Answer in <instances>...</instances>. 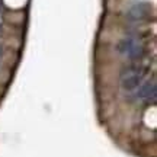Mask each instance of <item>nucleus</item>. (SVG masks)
<instances>
[{
	"label": "nucleus",
	"mask_w": 157,
	"mask_h": 157,
	"mask_svg": "<svg viewBox=\"0 0 157 157\" xmlns=\"http://www.w3.org/2000/svg\"><path fill=\"white\" fill-rule=\"evenodd\" d=\"M147 71L148 68L141 64H132L129 67H125L121 73V87L127 92L135 90L143 83V78Z\"/></svg>",
	"instance_id": "obj_1"
},
{
	"label": "nucleus",
	"mask_w": 157,
	"mask_h": 157,
	"mask_svg": "<svg viewBox=\"0 0 157 157\" xmlns=\"http://www.w3.org/2000/svg\"><path fill=\"white\" fill-rule=\"evenodd\" d=\"M153 13V6L148 2H140V3H135L128 9L127 12V17L131 22H143L150 19Z\"/></svg>",
	"instance_id": "obj_2"
},
{
	"label": "nucleus",
	"mask_w": 157,
	"mask_h": 157,
	"mask_svg": "<svg viewBox=\"0 0 157 157\" xmlns=\"http://www.w3.org/2000/svg\"><path fill=\"white\" fill-rule=\"evenodd\" d=\"M156 95H157L156 78H151V80H148V82L138 86L137 98H140V99H156Z\"/></svg>",
	"instance_id": "obj_3"
},
{
	"label": "nucleus",
	"mask_w": 157,
	"mask_h": 157,
	"mask_svg": "<svg viewBox=\"0 0 157 157\" xmlns=\"http://www.w3.org/2000/svg\"><path fill=\"white\" fill-rule=\"evenodd\" d=\"M147 54V48L146 45H143L141 42H137L135 41L134 45L129 48V51L127 52V57H128L131 61H140V60H143L144 57H146Z\"/></svg>",
	"instance_id": "obj_4"
},
{
	"label": "nucleus",
	"mask_w": 157,
	"mask_h": 157,
	"mask_svg": "<svg viewBox=\"0 0 157 157\" xmlns=\"http://www.w3.org/2000/svg\"><path fill=\"white\" fill-rule=\"evenodd\" d=\"M134 42H135V39H132V38H125V39H122V41H119V42H118V47H117L118 52L122 54V56H127V52H128L129 48L134 45Z\"/></svg>",
	"instance_id": "obj_5"
},
{
	"label": "nucleus",
	"mask_w": 157,
	"mask_h": 157,
	"mask_svg": "<svg viewBox=\"0 0 157 157\" xmlns=\"http://www.w3.org/2000/svg\"><path fill=\"white\" fill-rule=\"evenodd\" d=\"M2 56H3V47L0 45V58H2Z\"/></svg>",
	"instance_id": "obj_6"
},
{
	"label": "nucleus",
	"mask_w": 157,
	"mask_h": 157,
	"mask_svg": "<svg viewBox=\"0 0 157 157\" xmlns=\"http://www.w3.org/2000/svg\"><path fill=\"white\" fill-rule=\"evenodd\" d=\"M3 34V26H2V25H0V35Z\"/></svg>",
	"instance_id": "obj_7"
}]
</instances>
